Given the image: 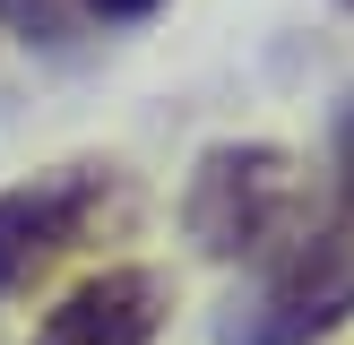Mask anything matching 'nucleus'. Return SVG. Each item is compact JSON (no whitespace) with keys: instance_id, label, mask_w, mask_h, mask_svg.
Wrapping results in <instances>:
<instances>
[{"instance_id":"1","label":"nucleus","mask_w":354,"mask_h":345,"mask_svg":"<svg viewBox=\"0 0 354 345\" xmlns=\"http://www.w3.org/2000/svg\"><path fill=\"white\" fill-rule=\"evenodd\" d=\"M354 319V103L337 112V199L311 216L277 259H259V285L225 310V345H311Z\"/></svg>"},{"instance_id":"5","label":"nucleus","mask_w":354,"mask_h":345,"mask_svg":"<svg viewBox=\"0 0 354 345\" xmlns=\"http://www.w3.org/2000/svg\"><path fill=\"white\" fill-rule=\"evenodd\" d=\"M86 17H104V26H138V17H156L165 0H78Z\"/></svg>"},{"instance_id":"6","label":"nucleus","mask_w":354,"mask_h":345,"mask_svg":"<svg viewBox=\"0 0 354 345\" xmlns=\"http://www.w3.org/2000/svg\"><path fill=\"white\" fill-rule=\"evenodd\" d=\"M346 9H354V0H346Z\"/></svg>"},{"instance_id":"2","label":"nucleus","mask_w":354,"mask_h":345,"mask_svg":"<svg viewBox=\"0 0 354 345\" xmlns=\"http://www.w3.org/2000/svg\"><path fill=\"white\" fill-rule=\"evenodd\" d=\"M182 224L207 259H277L294 233L311 224V190H303V164L286 147H216L199 155L190 172V199H182Z\"/></svg>"},{"instance_id":"4","label":"nucleus","mask_w":354,"mask_h":345,"mask_svg":"<svg viewBox=\"0 0 354 345\" xmlns=\"http://www.w3.org/2000/svg\"><path fill=\"white\" fill-rule=\"evenodd\" d=\"M156 328H165V276L156 268H104L78 293L52 302L35 345H156Z\"/></svg>"},{"instance_id":"3","label":"nucleus","mask_w":354,"mask_h":345,"mask_svg":"<svg viewBox=\"0 0 354 345\" xmlns=\"http://www.w3.org/2000/svg\"><path fill=\"white\" fill-rule=\"evenodd\" d=\"M104 207H113L104 164H61V172H35V181L0 190V293L35 285L52 259H69L104 224Z\"/></svg>"}]
</instances>
